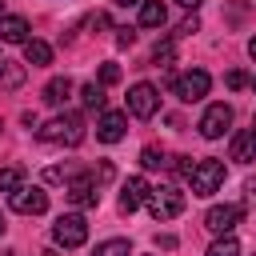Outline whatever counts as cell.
<instances>
[{
  "mask_svg": "<svg viewBox=\"0 0 256 256\" xmlns=\"http://www.w3.org/2000/svg\"><path fill=\"white\" fill-rule=\"evenodd\" d=\"M120 80V68L116 64H100V84H116Z\"/></svg>",
  "mask_w": 256,
  "mask_h": 256,
  "instance_id": "obj_25",
  "label": "cell"
},
{
  "mask_svg": "<svg viewBox=\"0 0 256 256\" xmlns=\"http://www.w3.org/2000/svg\"><path fill=\"white\" fill-rule=\"evenodd\" d=\"M120 8H132V4H144V0H116Z\"/></svg>",
  "mask_w": 256,
  "mask_h": 256,
  "instance_id": "obj_31",
  "label": "cell"
},
{
  "mask_svg": "<svg viewBox=\"0 0 256 256\" xmlns=\"http://www.w3.org/2000/svg\"><path fill=\"white\" fill-rule=\"evenodd\" d=\"M132 40H136V32H132V28H116V44H120V48H128Z\"/></svg>",
  "mask_w": 256,
  "mask_h": 256,
  "instance_id": "obj_28",
  "label": "cell"
},
{
  "mask_svg": "<svg viewBox=\"0 0 256 256\" xmlns=\"http://www.w3.org/2000/svg\"><path fill=\"white\" fill-rule=\"evenodd\" d=\"M248 52H252V56H256V40H252V44H248Z\"/></svg>",
  "mask_w": 256,
  "mask_h": 256,
  "instance_id": "obj_33",
  "label": "cell"
},
{
  "mask_svg": "<svg viewBox=\"0 0 256 256\" xmlns=\"http://www.w3.org/2000/svg\"><path fill=\"white\" fill-rule=\"evenodd\" d=\"M44 256H52V252H44Z\"/></svg>",
  "mask_w": 256,
  "mask_h": 256,
  "instance_id": "obj_39",
  "label": "cell"
},
{
  "mask_svg": "<svg viewBox=\"0 0 256 256\" xmlns=\"http://www.w3.org/2000/svg\"><path fill=\"white\" fill-rule=\"evenodd\" d=\"M228 124H232V108L228 104H208V112L200 116V136L204 140H220L224 132H228Z\"/></svg>",
  "mask_w": 256,
  "mask_h": 256,
  "instance_id": "obj_8",
  "label": "cell"
},
{
  "mask_svg": "<svg viewBox=\"0 0 256 256\" xmlns=\"http://www.w3.org/2000/svg\"><path fill=\"white\" fill-rule=\"evenodd\" d=\"M80 100H84V108L104 112V88H100V84H84V88H80Z\"/></svg>",
  "mask_w": 256,
  "mask_h": 256,
  "instance_id": "obj_20",
  "label": "cell"
},
{
  "mask_svg": "<svg viewBox=\"0 0 256 256\" xmlns=\"http://www.w3.org/2000/svg\"><path fill=\"white\" fill-rule=\"evenodd\" d=\"M52 240H56L60 248H80V244L88 240V224H84V216H76V212L60 216V220L52 224Z\"/></svg>",
  "mask_w": 256,
  "mask_h": 256,
  "instance_id": "obj_6",
  "label": "cell"
},
{
  "mask_svg": "<svg viewBox=\"0 0 256 256\" xmlns=\"http://www.w3.org/2000/svg\"><path fill=\"white\" fill-rule=\"evenodd\" d=\"M148 212H152V220H172V216H180L184 212V196L176 192V188H152L148 192Z\"/></svg>",
  "mask_w": 256,
  "mask_h": 256,
  "instance_id": "obj_4",
  "label": "cell"
},
{
  "mask_svg": "<svg viewBox=\"0 0 256 256\" xmlns=\"http://www.w3.org/2000/svg\"><path fill=\"white\" fill-rule=\"evenodd\" d=\"M0 256H12V252H0Z\"/></svg>",
  "mask_w": 256,
  "mask_h": 256,
  "instance_id": "obj_36",
  "label": "cell"
},
{
  "mask_svg": "<svg viewBox=\"0 0 256 256\" xmlns=\"http://www.w3.org/2000/svg\"><path fill=\"white\" fill-rule=\"evenodd\" d=\"M156 108H160V92H156L152 84H132V92H128V112L140 116V120H148V116H156Z\"/></svg>",
  "mask_w": 256,
  "mask_h": 256,
  "instance_id": "obj_9",
  "label": "cell"
},
{
  "mask_svg": "<svg viewBox=\"0 0 256 256\" xmlns=\"http://www.w3.org/2000/svg\"><path fill=\"white\" fill-rule=\"evenodd\" d=\"M4 228H8V224H4V216H0V232H4Z\"/></svg>",
  "mask_w": 256,
  "mask_h": 256,
  "instance_id": "obj_34",
  "label": "cell"
},
{
  "mask_svg": "<svg viewBox=\"0 0 256 256\" xmlns=\"http://www.w3.org/2000/svg\"><path fill=\"white\" fill-rule=\"evenodd\" d=\"M208 88H212V76H208L204 68H192V72H184V76H176V80H172V96H176V100H184V104L204 100V96H208Z\"/></svg>",
  "mask_w": 256,
  "mask_h": 256,
  "instance_id": "obj_2",
  "label": "cell"
},
{
  "mask_svg": "<svg viewBox=\"0 0 256 256\" xmlns=\"http://www.w3.org/2000/svg\"><path fill=\"white\" fill-rule=\"evenodd\" d=\"M232 160H236V164H252V160H256V132H252V128L232 132Z\"/></svg>",
  "mask_w": 256,
  "mask_h": 256,
  "instance_id": "obj_13",
  "label": "cell"
},
{
  "mask_svg": "<svg viewBox=\"0 0 256 256\" xmlns=\"http://www.w3.org/2000/svg\"><path fill=\"white\" fill-rule=\"evenodd\" d=\"M196 28H200V20H196V16H188V20L180 24V32H184V36H188V32H196Z\"/></svg>",
  "mask_w": 256,
  "mask_h": 256,
  "instance_id": "obj_29",
  "label": "cell"
},
{
  "mask_svg": "<svg viewBox=\"0 0 256 256\" xmlns=\"http://www.w3.org/2000/svg\"><path fill=\"white\" fill-rule=\"evenodd\" d=\"M24 64H32V68L52 64V44H44V40H28V44H24Z\"/></svg>",
  "mask_w": 256,
  "mask_h": 256,
  "instance_id": "obj_17",
  "label": "cell"
},
{
  "mask_svg": "<svg viewBox=\"0 0 256 256\" xmlns=\"http://www.w3.org/2000/svg\"><path fill=\"white\" fill-rule=\"evenodd\" d=\"M224 80H228V88H244V84H248V76H244L240 68H232V72H228Z\"/></svg>",
  "mask_w": 256,
  "mask_h": 256,
  "instance_id": "obj_26",
  "label": "cell"
},
{
  "mask_svg": "<svg viewBox=\"0 0 256 256\" xmlns=\"http://www.w3.org/2000/svg\"><path fill=\"white\" fill-rule=\"evenodd\" d=\"M140 164H144V168H164V152H160V148H152V144H148V148H144V152H140Z\"/></svg>",
  "mask_w": 256,
  "mask_h": 256,
  "instance_id": "obj_24",
  "label": "cell"
},
{
  "mask_svg": "<svg viewBox=\"0 0 256 256\" xmlns=\"http://www.w3.org/2000/svg\"><path fill=\"white\" fill-rule=\"evenodd\" d=\"M40 140H48V144H68V148H76L80 140H84V120L76 116V112H60V116H52L44 128H40Z\"/></svg>",
  "mask_w": 256,
  "mask_h": 256,
  "instance_id": "obj_1",
  "label": "cell"
},
{
  "mask_svg": "<svg viewBox=\"0 0 256 256\" xmlns=\"http://www.w3.org/2000/svg\"><path fill=\"white\" fill-rule=\"evenodd\" d=\"M188 184H192V196H212V192L224 184V164H220V160H196Z\"/></svg>",
  "mask_w": 256,
  "mask_h": 256,
  "instance_id": "obj_3",
  "label": "cell"
},
{
  "mask_svg": "<svg viewBox=\"0 0 256 256\" xmlns=\"http://www.w3.org/2000/svg\"><path fill=\"white\" fill-rule=\"evenodd\" d=\"M240 220H244V208H240V204H212V208L204 212V228H208L212 236H228Z\"/></svg>",
  "mask_w": 256,
  "mask_h": 256,
  "instance_id": "obj_5",
  "label": "cell"
},
{
  "mask_svg": "<svg viewBox=\"0 0 256 256\" xmlns=\"http://www.w3.org/2000/svg\"><path fill=\"white\" fill-rule=\"evenodd\" d=\"M0 40L4 44H28V20L24 16H0Z\"/></svg>",
  "mask_w": 256,
  "mask_h": 256,
  "instance_id": "obj_14",
  "label": "cell"
},
{
  "mask_svg": "<svg viewBox=\"0 0 256 256\" xmlns=\"http://www.w3.org/2000/svg\"><path fill=\"white\" fill-rule=\"evenodd\" d=\"M244 204H248V208H256V176H252V180H244Z\"/></svg>",
  "mask_w": 256,
  "mask_h": 256,
  "instance_id": "obj_27",
  "label": "cell"
},
{
  "mask_svg": "<svg viewBox=\"0 0 256 256\" xmlns=\"http://www.w3.org/2000/svg\"><path fill=\"white\" fill-rule=\"evenodd\" d=\"M88 24H92V28H108V16H104V12H96V16L88 20Z\"/></svg>",
  "mask_w": 256,
  "mask_h": 256,
  "instance_id": "obj_30",
  "label": "cell"
},
{
  "mask_svg": "<svg viewBox=\"0 0 256 256\" xmlns=\"http://www.w3.org/2000/svg\"><path fill=\"white\" fill-rule=\"evenodd\" d=\"M164 20H168V8L160 0H144L140 4V24L144 28H164Z\"/></svg>",
  "mask_w": 256,
  "mask_h": 256,
  "instance_id": "obj_16",
  "label": "cell"
},
{
  "mask_svg": "<svg viewBox=\"0 0 256 256\" xmlns=\"http://www.w3.org/2000/svg\"><path fill=\"white\" fill-rule=\"evenodd\" d=\"M148 180L144 176H128V184L120 188V212H136L140 204H148Z\"/></svg>",
  "mask_w": 256,
  "mask_h": 256,
  "instance_id": "obj_12",
  "label": "cell"
},
{
  "mask_svg": "<svg viewBox=\"0 0 256 256\" xmlns=\"http://www.w3.org/2000/svg\"><path fill=\"white\" fill-rule=\"evenodd\" d=\"M204 256H240V244H236L232 236H220V240H216V244H212Z\"/></svg>",
  "mask_w": 256,
  "mask_h": 256,
  "instance_id": "obj_23",
  "label": "cell"
},
{
  "mask_svg": "<svg viewBox=\"0 0 256 256\" xmlns=\"http://www.w3.org/2000/svg\"><path fill=\"white\" fill-rule=\"evenodd\" d=\"M40 96H44V104L60 108V104H64V100L72 96V80H68V76H52V80L44 84V92H40Z\"/></svg>",
  "mask_w": 256,
  "mask_h": 256,
  "instance_id": "obj_15",
  "label": "cell"
},
{
  "mask_svg": "<svg viewBox=\"0 0 256 256\" xmlns=\"http://www.w3.org/2000/svg\"><path fill=\"white\" fill-rule=\"evenodd\" d=\"M176 4H184V8H196V4H200V0H176Z\"/></svg>",
  "mask_w": 256,
  "mask_h": 256,
  "instance_id": "obj_32",
  "label": "cell"
},
{
  "mask_svg": "<svg viewBox=\"0 0 256 256\" xmlns=\"http://www.w3.org/2000/svg\"><path fill=\"white\" fill-rule=\"evenodd\" d=\"M20 184H24V168H16V164L0 168V192H8V196H12Z\"/></svg>",
  "mask_w": 256,
  "mask_h": 256,
  "instance_id": "obj_18",
  "label": "cell"
},
{
  "mask_svg": "<svg viewBox=\"0 0 256 256\" xmlns=\"http://www.w3.org/2000/svg\"><path fill=\"white\" fill-rule=\"evenodd\" d=\"M252 132H256V120H252Z\"/></svg>",
  "mask_w": 256,
  "mask_h": 256,
  "instance_id": "obj_37",
  "label": "cell"
},
{
  "mask_svg": "<svg viewBox=\"0 0 256 256\" xmlns=\"http://www.w3.org/2000/svg\"><path fill=\"white\" fill-rule=\"evenodd\" d=\"M92 256H132V244L128 240H104V244H96Z\"/></svg>",
  "mask_w": 256,
  "mask_h": 256,
  "instance_id": "obj_21",
  "label": "cell"
},
{
  "mask_svg": "<svg viewBox=\"0 0 256 256\" xmlns=\"http://www.w3.org/2000/svg\"><path fill=\"white\" fill-rule=\"evenodd\" d=\"M172 56H176L172 40H160V44L152 48V64H156V68H168V64H172Z\"/></svg>",
  "mask_w": 256,
  "mask_h": 256,
  "instance_id": "obj_22",
  "label": "cell"
},
{
  "mask_svg": "<svg viewBox=\"0 0 256 256\" xmlns=\"http://www.w3.org/2000/svg\"><path fill=\"white\" fill-rule=\"evenodd\" d=\"M0 16H4V0H0Z\"/></svg>",
  "mask_w": 256,
  "mask_h": 256,
  "instance_id": "obj_35",
  "label": "cell"
},
{
  "mask_svg": "<svg viewBox=\"0 0 256 256\" xmlns=\"http://www.w3.org/2000/svg\"><path fill=\"white\" fill-rule=\"evenodd\" d=\"M8 204H12V212H20V216H40V212L48 208V192L36 188V184H20V188L8 196Z\"/></svg>",
  "mask_w": 256,
  "mask_h": 256,
  "instance_id": "obj_7",
  "label": "cell"
},
{
  "mask_svg": "<svg viewBox=\"0 0 256 256\" xmlns=\"http://www.w3.org/2000/svg\"><path fill=\"white\" fill-rule=\"evenodd\" d=\"M64 196H68L76 208H96V200H100V192H96V180H92L88 172L72 176V180H68V188H64Z\"/></svg>",
  "mask_w": 256,
  "mask_h": 256,
  "instance_id": "obj_10",
  "label": "cell"
},
{
  "mask_svg": "<svg viewBox=\"0 0 256 256\" xmlns=\"http://www.w3.org/2000/svg\"><path fill=\"white\" fill-rule=\"evenodd\" d=\"M252 88H256V80H252Z\"/></svg>",
  "mask_w": 256,
  "mask_h": 256,
  "instance_id": "obj_38",
  "label": "cell"
},
{
  "mask_svg": "<svg viewBox=\"0 0 256 256\" xmlns=\"http://www.w3.org/2000/svg\"><path fill=\"white\" fill-rule=\"evenodd\" d=\"M20 80H24V68L12 60H0V88H20Z\"/></svg>",
  "mask_w": 256,
  "mask_h": 256,
  "instance_id": "obj_19",
  "label": "cell"
},
{
  "mask_svg": "<svg viewBox=\"0 0 256 256\" xmlns=\"http://www.w3.org/2000/svg\"><path fill=\"white\" fill-rule=\"evenodd\" d=\"M124 132H128V116H124V112H104V116L96 120V140H104V144L124 140Z\"/></svg>",
  "mask_w": 256,
  "mask_h": 256,
  "instance_id": "obj_11",
  "label": "cell"
}]
</instances>
